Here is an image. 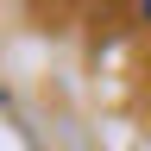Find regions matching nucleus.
<instances>
[{
    "instance_id": "nucleus-1",
    "label": "nucleus",
    "mask_w": 151,
    "mask_h": 151,
    "mask_svg": "<svg viewBox=\"0 0 151 151\" xmlns=\"http://www.w3.org/2000/svg\"><path fill=\"white\" fill-rule=\"evenodd\" d=\"M145 19H151V0H145Z\"/></svg>"
}]
</instances>
